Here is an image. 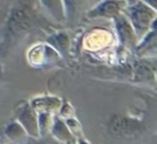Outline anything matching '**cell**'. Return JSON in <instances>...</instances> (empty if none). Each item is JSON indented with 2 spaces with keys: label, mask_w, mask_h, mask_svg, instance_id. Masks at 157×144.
I'll list each match as a JSON object with an SVG mask.
<instances>
[{
  "label": "cell",
  "mask_w": 157,
  "mask_h": 144,
  "mask_svg": "<svg viewBox=\"0 0 157 144\" xmlns=\"http://www.w3.org/2000/svg\"><path fill=\"white\" fill-rule=\"evenodd\" d=\"M14 119L21 124L29 138H40L38 130V113L33 109L29 101L22 100L14 108Z\"/></svg>",
  "instance_id": "cell-4"
},
{
  "label": "cell",
  "mask_w": 157,
  "mask_h": 144,
  "mask_svg": "<svg viewBox=\"0 0 157 144\" xmlns=\"http://www.w3.org/2000/svg\"><path fill=\"white\" fill-rule=\"evenodd\" d=\"M1 139H2V138H1V133H0V144H1Z\"/></svg>",
  "instance_id": "cell-23"
},
{
  "label": "cell",
  "mask_w": 157,
  "mask_h": 144,
  "mask_svg": "<svg viewBox=\"0 0 157 144\" xmlns=\"http://www.w3.org/2000/svg\"><path fill=\"white\" fill-rule=\"evenodd\" d=\"M145 5H147L148 7H151L152 9L154 10H157V6H156V2H157V0H142Z\"/></svg>",
  "instance_id": "cell-19"
},
{
  "label": "cell",
  "mask_w": 157,
  "mask_h": 144,
  "mask_svg": "<svg viewBox=\"0 0 157 144\" xmlns=\"http://www.w3.org/2000/svg\"><path fill=\"white\" fill-rule=\"evenodd\" d=\"M50 112H40L38 113V130H39L40 138H46L50 135L51 127L53 123V116Z\"/></svg>",
  "instance_id": "cell-15"
},
{
  "label": "cell",
  "mask_w": 157,
  "mask_h": 144,
  "mask_svg": "<svg viewBox=\"0 0 157 144\" xmlns=\"http://www.w3.org/2000/svg\"><path fill=\"white\" fill-rule=\"evenodd\" d=\"M67 125L68 129L70 130V132L72 133L74 138H81L84 137L83 133V128H82V124L80 123V120L74 116V117H70L67 118V119H63Z\"/></svg>",
  "instance_id": "cell-16"
},
{
  "label": "cell",
  "mask_w": 157,
  "mask_h": 144,
  "mask_svg": "<svg viewBox=\"0 0 157 144\" xmlns=\"http://www.w3.org/2000/svg\"><path fill=\"white\" fill-rule=\"evenodd\" d=\"M63 99L54 95H43L36 96L29 100V103L37 113L40 112H50L52 114H57Z\"/></svg>",
  "instance_id": "cell-10"
},
{
  "label": "cell",
  "mask_w": 157,
  "mask_h": 144,
  "mask_svg": "<svg viewBox=\"0 0 157 144\" xmlns=\"http://www.w3.org/2000/svg\"><path fill=\"white\" fill-rule=\"evenodd\" d=\"M75 144H92V143L85 137H81V138H76Z\"/></svg>",
  "instance_id": "cell-20"
},
{
  "label": "cell",
  "mask_w": 157,
  "mask_h": 144,
  "mask_svg": "<svg viewBox=\"0 0 157 144\" xmlns=\"http://www.w3.org/2000/svg\"><path fill=\"white\" fill-rule=\"evenodd\" d=\"M127 3V6H130V5H133V3H136L137 1H139V0H125Z\"/></svg>",
  "instance_id": "cell-22"
},
{
  "label": "cell",
  "mask_w": 157,
  "mask_h": 144,
  "mask_svg": "<svg viewBox=\"0 0 157 144\" xmlns=\"http://www.w3.org/2000/svg\"><path fill=\"white\" fill-rule=\"evenodd\" d=\"M112 135L120 138H137L145 131V125L141 119L126 115H113L107 124Z\"/></svg>",
  "instance_id": "cell-3"
},
{
  "label": "cell",
  "mask_w": 157,
  "mask_h": 144,
  "mask_svg": "<svg viewBox=\"0 0 157 144\" xmlns=\"http://www.w3.org/2000/svg\"><path fill=\"white\" fill-rule=\"evenodd\" d=\"M23 144H52L48 142L45 138H37V139H33V138H28L27 141Z\"/></svg>",
  "instance_id": "cell-18"
},
{
  "label": "cell",
  "mask_w": 157,
  "mask_h": 144,
  "mask_svg": "<svg viewBox=\"0 0 157 144\" xmlns=\"http://www.w3.org/2000/svg\"><path fill=\"white\" fill-rule=\"evenodd\" d=\"M72 144H75V142H74V143H72Z\"/></svg>",
  "instance_id": "cell-25"
},
{
  "label": "cell",
  "mask_w": 157,
  "mask_h": 144,
  "mask_svg": "<svg viewBox=\"0 0 157 144\" xmlns=\"http://www.w3.org/2000/svg\"><path fill=\"white\" fill-rule=\"evenodd\" d=\"M3 74V67H2V63H1V57H0V79Z\"/></svg>",
  "instance_id": "cell-21"
},
{
  "label": "cell",
  "mask_w": 157,
  "mask_h": 144,
  "mask_svg": "<svg viewBox=\"0 0 157 144\" xmlns=\"http://www.w3.org/2000/svg\"><path fill=\"white\" fill-rule=\"evenodd\" d=\"M66 24L69 26L78 24L85 13L94 6V0H63Z\"/></svg>",
  "instance_id": "cell-8"
},
{
  "label": "cell",
  "mask_w": 157,
  "mask_h": 144,
  "mask_svg": "<svg viewBox=\"0 0 157 144\" xmlns=\"http://www.w3.org/2000/svg\"><path fill=\"white\" fill-rule=\"evenodd\" d=\"M40 11L38 0H10L1 47L8 51L18 39L35 28L39 23Z\"/></svg>",
  "instance_id": "cell-1"
},
{
  "label": "cell",
  "mask_w": 157,
  "mask_h": 144,
  "mask_svg": "<svg viewBox=\"0 0 157 144\" xmlns=\"http://www.w3.org/2000/svg\"><path fill=\"white\" fill-rule=\"evenodd\" d=\"M40 9L48 18L55 23L65 24V9L63 0H38Z\"/></svg>",
  "instance_id": "cell-11"
},
{
  "label": "cell",
  "mask_w": 157,
  "mask_h": 144,
  "mask_svg": "<svg viewBox=\"0 0 157 144\" xmlns=\"http://www.w3.org/2000/svg\"><path fill=\"white\" fill-rule=\"evenodd\" d=\"M2 135L10 141L11 143L14 144H23L27 141L28 139V135L25 131V129L21 126L18 122L15 119L10 120L2 129Z\"/></svg>",
  "instance_id": "cell-14"
},
{
  "label": "cell",
  "mask_w": 157,
  "mask_h": 144,
  "mask_svg": "<svg viewBox=\"0 0 157 144\" xmlns=\"http://www.w3.org/2000/svg\"><path fill=\"white\" fill-rule=\"evenodd\" d=\"M63 57L55 48L48 43H38L33 45L27 53V59L30 66L40 68L50 63L58 61Z\"/></svg>",
  "instance_id": "cell-7"
},
{
  "label": "cell",
  "mask_w": 157,
  "mask_h": 144,
  "mask_svg": "<svg viewBox=\"0 0 157 144\" xmlns=\"http://www.w3.org/2000/svg\"><path fill=\"white\" fill-rule=\"evenodd\" d=\"M94 1H96V2H98V1H100V0H94Z\"/></svg>",
  "instance_id": "cell-24"
},
{
  "label": "cell",
  "mask_w": 157,
  "mask_h": 144,
  "mask_svg": "<svg viewBox=\"0 0 157 144\" xmlns=\"http://www.w3.org/2000/svg\"><path fill=\"white\" fill-rule=\"evenodd\" d=\"M50 135L54 138L55 141L59 142L60 144H72L75 142V138L72 135V133L68 129L65 120L59 117L57 114L53 116Z\"/></svg>",
  "instance_id": "cell-12"
},
{
  "label": "cell",
  "mask_w": 157,
  "mask_h": 144,
  "mask_svg": "<svg viewBox=\"0 0 157 144\" xmlns=\"http://www.w3.org/2000/svg\"><path fill=\"white\" fill-rule=\"evenodd\" d=\"M127 3L125 0H100L96 2L87 12L84 17L88 20H114L117 15L123 13Z\"/></svg>",
  "instance_id": "cell-5"
},
{
  "label": "cell",
  "mask_w": 157,
  "mask_h": 144,
  "mask_svg": "<svg viewBox=\"0 0 157 144\" xmlns=\"http://www.w3.org/2000/svg\"><path fill=\"white\" fill-rule=\"evenodd\" d=\"M57 115H58L60 118H63V119L74 117V116H75V109H74V107L69 102V101L63 100L58 111H57Z\"/></svg>",
  "instance_id": "cell-17"
},
{
  "label": "cell",
  "mask_w": 157,
  "mask_h": 144,
  "mask_svg": "<svg viewBox=\"0 0 157 144\" xmlns=\"http://www.w3.org/2000/svg\"><path fill=\"white\" fill-rule=\"evenodd\" d=\"M45 43L51 45L53 48L57 51L60 54L61 57H63L66 54H68L71 46V39L67 31L59 30L56 32H53L46 38Z\"/></svg>",
  "instance_id": "cell-13"
},
{
  "label": "cell",
  "mask_w": 157,
  "mask_h": 144,
  "mask_svg": "<svg viewBox=\"0 0 157 144\" xmlns=\"http://www.w3.org/2000/svg\"><path fill=\"white\" fill-rule=\"evenodd\" d=\"M124 13L135 29L138 40L141 39L151 29L156 28L157 10L148 7L142 0H139L133 5L127 6Z\"/></svg>",
  "instance_id": "cell-2"
},
{
  "label": "cell",
  "mask_w": 157,
  "mask_h": 144,
  "mask_svg": "<svg viewBox=\"0 0 157 144\" xmlns=\"http://www.w3.org/2000/svg\"><path fill=\"white\" fill-rule=\"evenodd\" d=\"M156 43V28H153L138 41L132 52H135V54L140 58H155L157 52Z\"/></svg>",
  "instance_id": "cell-9"
},
{
  "label": "cell",
  "mask_w": 157,
  "mask_h": 144,
  "mask_svg": "<svg viewBox=\"0 0 157 144\" xmlns=\"http://www.w3.org/2000/svg\"><path fill=\"white\" fill-rule=\"evenodd\" d=\"M112 22L114 26V33L120 45L129 51L135 50L139 40L135 32V29L131 26L130 22L124 12L116 16L114 20H112Z\"/></svg>",
  "instance_id": "cell-6"
}]
</instances>
